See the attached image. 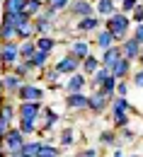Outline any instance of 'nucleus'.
Masks as SVG:
<instances>
[{"label": "nucleus", "instance_id": "nucleus-23", "mask_svg": "<svg viewBox=\"0 0 143 157\" xmlns=\"http://www.w3.org/2000/svg\"><path fill=\"white\" fill-rule=\"evenodd\" d=\"M17 128L24 136H37L39 133V121H29V118H17Z\"/></svg>", "mask_w": 143, "mask_h": 157}, {"label": "nucleus", "instance_id": "nucleus-8", "mask_svg": "<svg viewBox=\"0 0 143 157\" xmlns=\"http://www.w3.org/2000/svg\"><path fill=\"white\" fill-rule=\"evenodd\" d=\"M22 82H24V80H22L20 75H15L12 70H7V73H2V78H0V87H2L5 94H12V97H15L17 90L22 87Z\"/></svg>", "mask_w": 143, "mask_h": 157}, {"label": "nucleus", "instance_id": "nucleus-12", "mask_svg": "<svg viewBox=\"0 0 143 157\" xmlns=\"http://www.w3.org/2000/svg\"><path fill=\"white\" fill-rule=\"evenodd\" d=\"M119 46H121V53H124V56H126L129 60H136V58H138V56L143 53V46H141V44H138L136 39H133V36L124 39Z\"/></svg>", "mask_w": 143, "mask_h": 157}, {"label": "nucleus", "instance_id": "nucleus-28", "mask_svg": "<svg viewBox=\"0 0 143 157\" xmlns=\"http://www.w3.org/2000/svg\"><path fill=\"white\" fill-rule=\"evenodd\" d=\"M41 145H44V140H27L24 147H22V155L24 157H39Z\"/></svg>", "mask_w": 143, "mask_h": 157}, {"label": "nucleus", "instance_id": "nucleus-26", "mask_svg": "<svg viewBox=\"0 0 143 157\" xmlns=\"http://www.w3.org/2000/svg\"><path fill=\"white\" fill-rule=\"evenodd\" d=\"M109 75H112V70L102 65V68H100V70H97V73H95V75L90 78V87H92V90H100V87H102V82L109 78Z\"/></svg>", "mask_w": 143, "mask_h": 157}, {"label": "nucleus", "instance_id": "nucleus-34", "mask_svg": "<svg viewBox=\"0 0 143 157\" xmlns=\"http://www.w3.org/2000/svg\"><path fill=\"white\" fill-rule=\"evenodd\" d=\"M37 46H39L41 51H49V53H51V51L56 48V39H54L51 34H41L39 39H37Z\"/></svg>", "mask_w": 143, "mask_h": 157}, {"label": "nucleus", "instance_id": "nucleus-49", "mask_svg": "<svg viewBox=\"0 0 143 157\" xmlns=\"http://www.w3.org/2000/svg\"><path fill=\"white\" fill-rule=\"evenodd\" d=\"M133 157H143V155H133Z\"/></svg>", "mask_w": 143, "mask_h": 157}, {"label": "nucleus", "instance_id": "nucleus-3", "mask_svg": "<svg viewBox=\"0 0 143 157\" xmlns=\"http://www.w3.org/2000/svg\"><path fill=\"white\" fill-rule=\"evenodd\" d=\"M109 104H112V99L107 97L102 90H92V92L87 94V109H90L92 114H97V116L109 109Z\"/></svg>", "mask_w": 143, "mask_h": 157}, {"label": "nucleus", "instance_id": "nucleus-6", "mask_svg": "<svg viewBox=\"0 0 143 157\" xmlns=\"http://www.w3.org/2000/svg\"><path fill=\"white\" fill-rule=\"evenodd\" d=\"M0 143H2V145H5V147H7L10 152H20L22 147H24V143H27V136H24V133H22L20 128L15 126V128H12V131H10L7 136L2 138Z\"/></svg>", "mask_w": 143, "mask_h": 157}, {"label": "nucleus", "instance_id": "nucleus-1", "mask_svg": "<svg viewBox=\"0 0 143 157\" xmlns=\"http://www.w3.org/2000/svg\"><path fill=\"white\" fill-rule=\"evenodd\" d=\"M131 17L126 15V12H121V10H117L114 15H109V17H104V29H109L114 36H117V41L121 44L126 36H129V27H131Z\"/></svg>", "mask_w": 143, "mask_h": 157}, {"label": "nucleus", "instance_id": "nucleus-14", "mask_svg": "<svg viewBox=\"0 0 143 157\" xmlns=\"http://www.w3.org/2000/svg\"><path fill=\"white\" fill-rule=\"evenodd\" d=\"M97 140H100V145H107V147H121V138H119V133L114 131V128H104V131H100V136H97Z\"/></svg>", "mask_w": 143, "mask_h": 157}, {"label": "nucleus", "instance_id": "nucleus-35", "mask_svg": "<svg viewBox=\"0 0 143 157\" xmlns=\"http://www.w3.org/2000/svg\"><path fill=\"white\" fill-rule=\"evenodd\" d=\"M44 7H46V0H29L27 7H24V12H29L32 17H37V15L44 12Z\"/></svg>", "mask_w": 143, "mask_h": 157}, {"label": "nucleus", "instance_id": "nucleus-10", "mask_svg": "<svg viewBox=\"0 0 143 157\" xmlns=\"http://www.w3.org/2000/svg\"><path fill=\"white\" fill-rule=\"evenodd\" d=\"M121 58H124V53H121V46H119V44H114V46L104 48L102 56H100L102 65H104V68H109V70H112V68H114V65H117V63H119Z\"/></svg>", "mask_w": 143, "mask_h": 157}, {"label": "nucleus", "instance_id": "nucleus-4", "mask_svg": "<svg viewBox=\"0 0 143 157\" xmlns=\"http://www.w3.org/2000/svg\"><path fill=\"white\" fill-rule=\"evenodd\" d=\"M41 101H20L17 104V118H29V121H39L41 118Z\"/></svg>", "mask_w": 143, "mask_h": 157}, {"label": "nucleus", "instance_id": "nucleus-22", "mask_svg": "<svg viewBox=\"0 0 143 157\" xmlns=\"http://www.w3.org/2000/svg\"><path fill=\"white\" fill-rule=\"evenodd\" d=\"M100 24H102L100 15H97V17H95V15H90V17H80L78 24H75V29H78V32H92V29H97Z\"/></svg>", "mask_w": 143, "mask_h": 157}, {"label": "nucleus", "instance_id": "nucleus-36", "mask_svg": "<svg viewBox=\"0 0 143 157\" xmlns=\"http://www.w3.org/2000/svg\"><path fill=\"white\" fill-rule=\"evenodd\" d=\"M112 123H114V128H126L129 123H131V116H129V111H124V114H112Z\"/></svg>", "mask_w": 143, "mask_h": 157}, {"label": "nucleus", "instance_id": "nucleus-40", "mask_svg": "<svg viewBox=\"0 0 143 157\" xmlns=\"http://www.w3.org/2000/svg\"><path fill=\"white\" fill-rule=\"evenodd\" d=\"M131 85L138 87V90H143V68L136 70V73H131Z\"/></svg>", "mask_w": 143, "mask_h": 157}, {"label": "nucleus", "instance_id": "nucleus-27", "mask_svg": "<svg viewBox=\"0 0 143 157\" xmlns=\"http://www.w3.org/2000/svg\"><path fill=\"white\" fill-rule=\"evenodd\" d=\"M97 15L100 17H109V15H114L117 12V5H114V0H97Z\"/></svg>", "mask_w": 143, "mask_h": 157}, {"label": "nucleus", "instance_id": "nucleus-16", "mask_svg": "<svg viewBox=\"0 0 143 157\" xmlns=\"http://www.w3.org/2000/svg\"><path fill=\"white\" fill-rule=\"evenodd\" d=\"M131 68H133V60H129L126 56H124V58L112 68V75H114L117 80H129L131 78Z\"/></svg>", "mask_w": 143, "mask_h": 157}, {"label": "nucleus", "instance_id": "nucleus-42", "mask_svg": "<svg viewBox=\"0 0 143 157\" xmlns=\"http://www.w3.org/2000/svg\"><path fill=\"white\" fill-rule=\"evenodd\" d=\"M75 157H102V155H100V150H97V147H85V150H80Z\"/></svg>", "mask_w": 143, "mask_h": 157}, {"label": "nucleus", "instance_id": "nucleus-17", "mask_svg": "<svg viewBox=\"0 0 143 157\" xmlns=\"http://www.w3.org/2000/svg\"><path fill=\"white\" fill-rule=\"evenodd\" d=\"M15 39H17V27L2 17L0 20V44H7V41H15Z\"/></svg>", "mask_w": 143, "mask_h": 157}, {"label": "nucleus", "instance_id": "nucleus-41", "mask_svg": "<svg viewBox=\"0 0 143 157\" xmlns=\"http://www.w3.org/2000/svg\"><path fill=\"white\" fill-rule=\"evenodd\" d=\"M136 7H138V0H121V12H126V15L133 12Z\"/></svg>", "mask_w": 143, "mask_h": 157}, {"label": "nucleus", "instance_id": "nucleus-45", "mask_svg": "<svg viewBox=\"0 0 143 157\" xmlns=\"http://www.w3.org/2000/svg\"><path fill=\"white\" fill-rule=\"evenodd\" d=\"M58 78H61V73H58L56 68H54V70H46V80H49V82H56Z\"/></svg>", "mask_w": 143, "mask_h": 157}, {"label": "nucleus", "instance_id": "nucleus-33", "mask_svg": "<svg viewBox=\"0 0 143 157\" xmlns=\"http://www.w3.org/2000/svg\"><path fill=\"white\" fill-rule=\"evenodd\" d=\"M39 157H61V145H51V143L44 140V145L39 150Z\"/></svg>", "mask_w": 143, "mask_h": 157}, {"label": "nucleus", "instance_id": "nucleus-47", "mask_svg": "<svg viewBox=\"0 0 143 157\" xmlns=\"http://www.w3.org/2000/svg\"><path fill=\"white\" fill-rule=\"evenodd\" d=\"M10 157H24V155H22V150H20V152H10Z\"/></svg>", "mask_w": 143, "mask_h": 157}, {"label": "nucleus", "instance_id": "nucleus-39", "mask_svg": "<svg viewBox=\"0 0 143 157\" xmlns=\"http://www.w3.org/2000/svg\"><path fill=\"white\" fill-rule=\"evenodd\" d=\"M46 5H49V7H54V10H68L70 0H46Z\"/></svg>", "mask_w": 143, "mask_h": 157}, {"label": "nucleus", "instance_id": "nucleus-44", "mask_svg": "<svg viewBox=\"0 0 143 157\" xmlns=\"http://www.w3.org/2000/svg\"><path fill=\"white\" fill-rule=\"evenodd\" d=\"M131 36L143 46V24H133V34H131Z\"/></svg>", "mask_w": 143, "mask_h": 157}, {"label": "nucleus", "instance_id": "nucleus-5", "mask_svg": "<svg viewBox=\"0 0 143 157\" xmlns=\"http://www.w3.org/2000/svg\"><path fill=\"white\" fill-rule=\"evenodd\" d=\"M15 97L20 99V101H41V99H44V90L24 80V82H22V87L17 90V94H15Z\"/></svg>", "mask_w": 143, "mask_h": 157}, {"label": "nucleus", "instance_id": "nucleus-21", "mask_svg": "<svg viewBox=\"0 0 143 157\" xmlns=\"http://www.w3.org/2000/svg\"><path fill=\"white\" fill-rule=\"evenodd\" d=\"M124 111H133V104L129 101V97H114V101L109 104V114H124Z\"/></svg>", "mask_w": 143, "mask_h": 157}, {"label": "nucleus", "instance_id": "nucleus-19", "mask_svg": "<svg viewBox=\"0 0 143 157\" xmlns=\"http://www.w3.org/2000/svg\"><path fill=\"white\" fill-rule=\"evenodd\" d=\"M49 56H51L49 51H41V48H37V51H34L29 58H24V60L32 65V70H41V68H46V63H49Z\"/></svg>", "mask_w": 143, "mask_h": 157}, {"label": "nucleus", "instance_id": "nucleus-37", "mask_svg": "<svg viewBox=\"0 0 143 157\" xmlns=\"http://www.w3.org/2000/svg\"><path fill=\"white\" fill-rule=\"evenodd\" d=\"M136 136H138V133H136V131H131L129 126H126V128H121V133H119V138H121L124 145H126V143H136Z\"/></svg>", "mask_w": 143, "mask_h": 157}, {"label": "nucleus", "instance_id": "nucleus-30", "mask_svg": "<svg viewBox=\"0 0 143 157\" xmlns=\"http://www.w3.org/2000/svg\"><path fill=\"white\" fill-rule=\"evenodd\" d=\"M10 70H12L15 75H20L22 80H27V78H29V75H32V65H29V63H27V60H24V58H22L20 63H15V65H12Z\"/></svg>", "mask_w": 143, "mask_h": 157}, {"label": "nucleus", "instance_id": "nucleus-31", "mask_svg": "<svg viewBox=\"0 0 143 157\" xmlns=\"http://www.w3.org/2000/svg\"><path fill=\"white\" fill-rule=\"evenodd\" d=\"M75 143V128H63L61 136H58V145L61 147H70Z\"/></svg>", "mask_w": 143, "mask_h": 157}, {"label": "nucleus", "instance_id": "nucleus-9", "mask_svg": "<svg viewBox=\"0 0 143 157\" xmlns=\"http://www.w3.org/2000/svg\"><path fill=\"white\" fill-rule=\"evenodd\" d=\"M80 65H82L80 58H75V56H70V53H68V56H63V58L56 63V70H58L61 75H66V78H68V75L78 73V70H80Z\"/></svg>", "mask_w": 143, "mask_h": 157}, {"label": "nucleus", "instance_id": "nucleus-18", "mask_svg": "<svg viewBox=\"0 0 143 157\" xmlns=\"http://www.w3.org/2000/svg\"><path fill=\"white\" fill-rule=\"evenodd\" d=\"M68 53L70 56H75V58H87L90 56V44L85 39H75V41H70V46H68Z\"/></svg>", "mask_w": 143, "mask_h": 157}, {"label": "nucleus", "instance_id": "nucleus-29", "mask_svg": "<svg viewBox=\"0 0 143 157\" xmlns=\"http://www.w3.org/2000/svg\"><path fill=\"white\" fill-rule=\"evenodd\" d=\"M34 34H37V29H34V20H32V22H24L22 27H17V39H20V41L32 39Z\"/></svg>", "mask_w": 143, "mask_h": 157}, {"label": "nucleus", "instance_id": "nucleus-50", "mask_svg": "<svg viewBox=\"0 0 143 157\" xmlns=\"http://www.w3.org/2000/svg\"><path fill=\"white\" fill-rule=\"evenodd\" d=\"M141 136H143V133H141Z\"/></svg>", "mask_w": 143, "mask_h": 157}, {"label": "nucleus", "instance_id": "nucleus-38", "mask_svg": "<svg viewBox=\"0 0 143 157\" xmlns=\"http://www.w3.org/2000/svg\"><path fill=\"white\" fill-rule=\"evenodd\" d=\"M129 87H133L131 80H119L117 82V97H129Z\"/></svg>", "mask_w": 143, "mask_h": 157}, {"label": "nucleus", "instance_id": "nucleus-13", "mask_svg": "<svg viewBox=\"0 0 143 157\" xmlns=\"http://www.w3.org/2000/svg\"><path fill=\"white\" fill-rule=\"evenodd\" d=\"M85 85H87V75L82 70H78V73L68 75V80H66V92H82Z\"/></svg>", "mask_w": 143, "mask_h": 157}, {"label": "nucleus", "instance_id": "nucleus-48", "mask_svg": "<svg viewBox=\"0 0 143 157\" xmlns=\"http://www.w3.org/2000/svg\"><path fill=\"white\" fill-rule=\"evenodd\" d=\"M0 78H2V75H0ZM2 94H5V92H2V87H0V104H2Z\"/></svg>", "mask_w": 143, "mask_h": 157}, {"label": "nucleus", "instance_id": "nucleus-15", "mask_svg": "<svg viewBox=\"0 0 143 157\" xmlns=\"http://www.w3.org/2000/svg\"><path fill=\"white\" fill-rule=\"evenodd\" d=\"M66 106L78 111V109H87V94L85 92H68L66 94Z\"/></svg>", "mask_w": 143, "mask_h": 157}, {"label": "nucleus", "instance_id": "nucleus-2", "mask_svg": "<svg viewBox=\"0 0 143 157\" xmlns=\"http://www.w3.org/2000/svg\"><path fill=\"white\" fill-rule=\"evenodd\" d=\"M22 60V53H20V41H7V44H0V63L2 68H12L15 63Z\"/></svg>", "mask_w": 143, "mask_h": 157}, {"label": "nucleus", "instance_id": "nucleus-7", "mask_svg": "<svg viewBox=\"0 0 143 157\" xmlns=\"http://www.w3.org/2000/svg\"><path fill=\"white\" fill-rule=\"evenodd\" d=\"M92 12H95L92 0H70V5H68V15L75 17V20H80V17H90Z\"/></svg>", "mask_w": 143, "mask_h": 157}, {"label": "nucleus", "instance_id": "nucleus-46", "mask_svg": "<svg viewBox=\"0 0 143 157\" xmlns=\"http://www.w3.org/2000/svg\"><path fill=\"white\" fill-rule=\"evenodd\" d=\"M112 157H126V155H124V150H121V147H114V152H112Z\"/></svg>", "mask_w": 143, "mask_h": 157}, {"label": "nucleus", "instance_id": "nucleus-43", "mask_svg": "<svg viewBox=\"0 0 143 157\" xmlns=\"http://www.w3.org/2000/svg\"><path fill=\"white\" fill-rule=\"evenodd\" d=\"M131 20H133V24H143V5H138V7L131 12Z\"/></svg>", "mask_w": 143, "mask_h": 157}, {"label": "nucleus", "instance_id": "nucleus-32", "mask_svg": "<svg viewBox=\"0 0 143 157\" xmlns=\"http://www.w3.org/2000/svg\"><path fill=\"white\" fill-rule=\"evenodd\" d=\"M37 48H39V46H37V39H24V41H20V53H22V58H29Z\"/></svg>", "mask_w": 143, "mask_h": 157}, {"label": "nucleus", "instance_id": "nucleus-11", "mask_svg": "<svg viewBox=\"0 0 143 157\" xmlns=\"http://www.w3.org/2000/svg\"><path fill=\"white\" fill-rule=\"evenodd\" d=\"M39 121H41V126H39V136H41V133L51 131V128H54V126L61 121V114H58V111H54V109L49 106V109H44V111H41V118H39Z\"/></svg>", "mask_w": 143, "mask_h": 157}, {"label": "nucleus", "instance_id": "nucleus-25", "mask_svg": "<svg viewBox=\"0 0 143 157\" xmlns=\"http://www.w3.org/2000/svg\"><path fill=\"white\" fill-rule=\"evenodd\" d=\"M97 46H100V48H109V46H114V44H119V41H117V36H114V34H112V32H109V29H102V32H100V34H97Z\"/></svg>", "mask_w": 143, "mask_h": 157}, {"label": "nucleus", "instance_id": "nucleus-20", "mask_svg": "<svg viewBox=\"0 0 143 157\" xmlns=\"http://www.w3.org/2000/svg\"><path fill=\"white\" fill-rule=\"evenodd\" d=\"M100 68H102V60L97 58V56H92V53H90L87 58H82V65H80V70L85 73V75H87V78H92V75H95V73H97Z\"/></svg>", "mask_w": 143, "mask_h": 157}, {"label": "nucleus", "instance_id": "nucleus-24", "mask_svg": "<svg viewBox=\"0 0 143 157\" xmlns=\"http://www.w3.org/2000/svg\"><path fill=\"white\" fill-rule=\"evenodd\" d=\"M29 0H2V12L7 15H15V12H24Z\"/></svg>", "mask_w": 143, "mask_h": 157}]
</instances>
